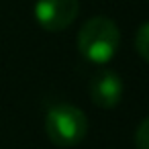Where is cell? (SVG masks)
I'll return each instance as SVG.
<instances>
[{
  "mask_svg": "<svg viewBox=\"0 0 149 149\" xmlns=\"http://www.w3.org/2000/svg\"><path fill=\"white\" fill-rule=\"evenodd\" d=\"M80 13V0H37L35 21L49 33L65 31Z\"/></svg>",
  "mask_w": 149,
  "mask_h": 149,
  "instance_id": "3",
  "label": "cell"
},
{
  "mask_svg": "<svg viewBox=\"0 0 149 149\" xmlns=\"http://www.w3.org/2000/svg\"><path fill=\"white\" fill-rule=\"evenodd\" d=\"M135 147L149 149V116H145L139 123V127L135 129Z\"/></svg>",
  "mask_w": 149,
  "mask_h": 149,
  "instance_id": "6",
  "label": "cell"
},
{
  "mask_svg": "<svg viewBox=\"0 0 149 149\" xmlns=\"http://www.w3.org/2000/svg\"><path fill=\"white\" fill-rule=\"evenodd\" d=\"M90 98L98 108H114L123 98V78L112 70H100L90 82Z\"/></svg>",
  "mask_w": 149,
  "mask_h": 149,
  "instance_id": "4",
  "label": "cell"
},
{
  "mask_svg": "<svg viewBox=\"0 0 149 149\" xmlns=\"http://www.w3.org/2000/svg\"><path fill=\"white\" fill-rule=\"evenodd\" d=\"M45 133L57 147H76L86 139L88 118L74 104H53L45 114Z\"/></svg>",
  "mask_w": 149,
  "mask_h": 149,
  "instance_id": "2",
  "label": "cell"
},
{
  "mask_svg": "<svg viewBox=\"0 0 149 149\" xmlns=\"http://www.w3.org/2000/svg\"><path fill=\"white\" fill-rule=\"evenodd\" d=\"M135 49H137V53L149 63V21L143 23V25L139 27L137 35H135Z\"/></svg>",
  "mask_w": 149,
  "mask_h": 149,
  "instance_id": "5",
  "label": "cell"
},
{
  "mask_svg": "<svg viewBox=\"0 0 149 149\" xmlns=\"http://www.w3.org/2000/svg\"><path fill=\"white\" fill-rule=\"evenodd\" d=\"M120 45L118 27L106 17H92L78 33V49L92 63H108Z\"/></svg>",
  "mask_w": 149,
  "mask_h": 149,
  "instance_id": "1",
  "label": "cell"
}]
</instances>
